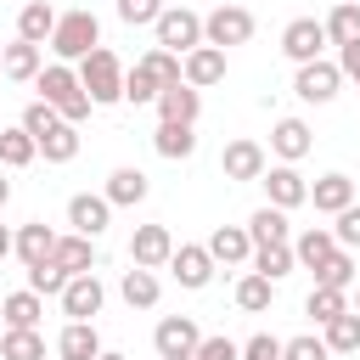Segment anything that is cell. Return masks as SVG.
<instances>
[{"label": "cell", "mask_w": 360, "mask_h": 360, "mask_svg": "<svg viewBox=\"0 0 360 360\" xmlns=\"http://www.w3.org/2000/svg\"><path fill=\"white\" fill-rule=\"evenodd\" d=\"M39 68H45V51H39L34 39H11V45L0 51V73H6V79H17V84H34V79H39Z\"/></svg>", "instance_id": "cell-16"}, {"label": "cell", "mask_w": 360, "mask_h": 360, "mask_svg": "<svg viewBox=\"0 0 360 360\" xmlns=\"http://www.w3.org/2000/svg\"><path fill=\"white\" fill-rule=\"evenodd\" d=\"M11 202V180H6V169H0V208Z\"/></svg>", "instance_id": "cell-50"}, {"label": "cell", "mask_w": 360, "mask_h": 360, "mask_svg": "<svg viewBox=\"0 0 360 360\" xmlns=\"http://www.w3.org/2000/svg\"><path fill=\"white\" fill-rule=\"evenodd\" d=\"M338 68H343V79L360 84V39H354V45H338Z\"/></svg>", "instance_id": "cell-48"}, {"label": "cell", "mask_w": 360, "mask_h": 360, "mask_svg": "<svg viewBox=\"0 0 360 360\" xmlns=\"http://www.w3.org/2000/svg\"><path fill=\"white\" fill-rule=\"evenodd\" d=\"M118 292H124V304H129V309H152L163 287H158V276H152V270L129 264V270H124V281H118Z\"/></svg>", "instance_id": "cell-34"}, {"label": "cell", "mask_w": 360, "mask_h": 360, "mask_svg": "<svg viewBox=\"0 0 360 360\" xmlns=\"http://www.w3.org/2000/svg\"><path fill=\"white\" fill-rule=\"evenodd\" d=\"M304 309L326 326L332 315H343V309H349V292H343V287H321V281H315V287H309V298H304Z\"/></svg>", "instance_id": "cell-39"}, {"label": "cell", "mask_w": 360, "mask_h": 360, "mask_svg": "<svg viewBox=\"0 0 360 360\" xmlns=\"http://www.w3.org/2000/svg\"><path fill=\"white\" fill-rule=\"evenodd\" d=\"M39 315H45V298H39L34 287H22V292H11V298L0 304V321H6V326H39Z\"/></svg>", "instance_id": "cell-36"}, {"label": "cell", "mask_w": 360, "mask_h": 360, "mask_svg": "<svg viewBox=\"0 0 360 360\" xmlns=\"http://www.w3.org/2000/svg\"><path fill=\"white\" fill-rule=\"evenodd\" d=\"M259 186H264V202H276V208H298V202H309V180L298 174V163H276V169H264Z\"/></svg>", "instance_id": "cell-12"}, {"label": "cell", "mask_w": 360, "mask_h": 360, "mask_svg": "<svg viewBox=\"0 0 360 360\" xmlns=\"http://www.w3.org/2000/svg\"><path fill=\"white\" fill-rule=\"evenodd\" d=\"M338 225H332V236H338V248H360V202H349L343 214H332Z\"/></svg>", "instance_id": "cell-45"}, {"label": "cell", "mask_w": 360, "mask_h": 360, "mask_svg": "<svg viewBox=\"0 0 360 360\" xmlns=\"http://www.w3.org/2000/svg\"><path fill=\"white\" fill-rule=\"evenodd\" d=\"M28 287H34L39 298H62V287H68V270H62L56 259H45V264H28Z\"/></svg>", "instance_id": "cell-42"}, {"label": "cell", "mask_w": 360, "mask_h": 360, "mask_svg": "<svg viewBox=\"0 0 360 360\" xmlns=\"http://www.w3.org/2000/svg\"><path fill=\"white\" fill-rule=\"evenodd\" d=\"M208 253H214V264H253V236H248V225H214Z\"/></svg>", "instance_id": "cell-18"}, {"label": "cell", "mask_w": 360, "mask_h": 360, "mask_svg": "<svg viewBox=\"0 0 360 360\" xmlns=\"http://www.w3.org/2000/svg\"><path fill=\"white\" fill-rule=\"evenodd\" d=\"M101 304H107V287H101L96 270L68 276V287H62V315L68 321H90V315H101Z\"/></svg>", "instance_id": "cell-9"}, {"label": "cell", "mask_w": 360, "mask_h": 360, "mask_svg": "<svg viewBox=\"0 0 360 360\" xmlns=\"http://www.w3.org/2000/svg\"><path fill=\"white\" fill-rule=\"evenodd\" d=\"M174 259V236H169V225H135V236H129V264H141V270H163Z\"/></svg>", "instance_id": "cell-13"}, {"label": "cell", "mask_w": 360, "mask_h": 360, "mask_svg": "<svg viewBox=\"0 0 360 360\" xmlns=\"http://www.w3.org/2000/svg\"><path fill=\"white\" fill-rule=\"evenodd\" d=\"M315 281H321V287H343V292H349V287H354V253H349V248H338V253L315 270Z\"/></svg>", "instance_id": "cell-41"}, {"label": "cell", "mask_w": 360, "mask_h": 360, "mask_svg": "<svg viewBox=\"0 0 360 360\" xmlns=\"http://www.w3.org/2000/svg\"><path fill=\"white\" fill-rule=\"evenodd\" d=\"M34 90H39V101H51L68 124H84L90 118V90L79 84V68H68V62H51V68H39V79H34Z\"/></svg>", "instance_id": "cell-1"}, {"label": "cell", "mask_w": 360, "mask_h": 360, "mask_svg": "<svg viewBox=\"0 0 360 360\" xmlns=\"http://www.w3.org/2000/svg\"><path fill=\"white\" fill-rule=\"evenodd\" d=\"M141 68H146V73H152V79H158V84H163V90H169V84H180V79H186V62H180V56H174V51H163V45H152V51H146V56H141Z\"/></svg>", "instance_id": "cell-38"}, {"label": "cell", "mask_w": 360, "mask_h": 360, "mask_svg": "<svg viewBox=\"0 0 360 360\" xmlns=\"http://www.w3.org/2000/svg\"><path fill=\"white\" fill-rule=\"evenodd\" d=\"M326 39L332 45H354L360 39V0H338L326 11Z\"/></svg>", "instance_id": "cell-37"}, {"label": "cell", "mask_w": 360, "mask_h": 360, "mask_svg": "<svg viewBox=\"0 0 360 360\" xmlns=\"http://www.w3.org/2000/svg\"><path fill=\"white\" fill-rule=\"evenodd\" d=\"M6 253H17V236H11L6 225H0V259H6Z\"/></svg>", "instance_id": "cell-49"}, {"label": "cell", "mask_w": 360, "mask_h": 360, "mask_svg": "<svg viewBox=\"0 0 360 360\" xmlns=\"http://www.w3.org/2000/svg\"><path fill=\"white\" fill-rule=\"evenodd\" d=\"M56 354H62V360H96V354H101V332H96V321H68L62 338H56Z\"/></svg>", "instance_id": "cell-25"}, {"label": "cell", "mask_w": 360, "mask_h": 360, "mask_svg": "<svg viewBox=\"0 0 360 360\" xmlns=\"http://www.w3.org/2000/svg\"><path fill=\"white\" fill-rule=\"evenodd\" d=\"M253 270H259V276H270V281L292 276V270H298V253H292V242H264V248H253Z\"/></svg>", "instance_id": "cell-33"}, {"label": "cell", "mask_w": 360, "mask_h": 360, "mask_svg": "<svg viewBox=\"0 0 360 360\" xmlns=\"http://www.w3.org/2000/svg\"><path fill=\"white\" fill-rule=\"evenodd\" d=\"M51 253H56V231H51L45 219L17 225V259H22V264H45Z\"/></svg>", "instance_id": "cell-26"}, {"label": "cell", "mask_w": 360, "mask_h": 360, "mask_svg": "<svg viewBox=\"0 0 360 360\" xmlns=\"http://www.w3.org/2000/svg\"><path fill=\"white\" fill-rule=\"evenodd\" d=\"M180 62H186V84H197V90H208V84L225 79V51H219V45H197V51H186Z\"/></svg>", "instance_id": "cell-23"}, {"label": "cell", "mask_w": 360, "mask_h": 360, "mask_svg": "<svg viewBox=\"0 0 360 360\" xmlns=\"http://www.w3.org/2000/svg\"><path fill=\"white\" fill-rule=\"evenodd\" d=\"M191 360H242V343H231V338H202V349H197Z\"/></svg>", "instance_id": "cell-47"}, {"label": "cell", "mask_w": 360, "mask_h": 360, "mask_svg": "<svg viewBox=\"0 0 360 360\" xmlns=\"http://www.w3.org/2000/svg\"><path fill=\"white\" fill-rule=\"evenodd\" d=\"M270 298H276V281H270V276L248 270V276L236 281V309H248V315H264V309H270Z\"/></svg>", "instance_id": "cell-35"}, {"label": "cell", "mask_w": 360, "mask_h": 360, "mask_svg": "<svg viewBox=\"0 0 360 360\" xmlns=\"http://www.w3.org/2000/svg\"><path fill=\"white\" fill-rule=\"evenodd\" d=\"M68 225H73L79 236H101V231L112 225L107 191H79V197H68Z\"/></svg>", "instance_id": "cell-14"}, {"label": "cell", "mask_w": 360, "mask_h": 360, "mask_svg": "<svg viewBox=\"0 0 360 360\" xmlns=\"http://www.w3.org/2000/svg\"><path fill=\"white\" fill-rule=\"evenodd\" d=\"M326 45H332V39H326V22H321V17H292V22L281 28V51H287L292 62H315Z\"/></svg>", "instance_id": "cell-10"}, {"label": "cell", "mask_w": 360, "mask_h": 360, "mask_svg": "<svg viewBox=\"0 0 360 360\" xmlns=\"http://www.w3.org/2000/svg\"><path fill=\"white\" fill-rule=\"evenodd\" d=\"M152 146H158V158H169V163H186V158L197 152V124H169V118H158V129H152Z\"/></svg>", "instance_id": "cell-20"}, {"label": "cell", "mask_w": 360, "mask_h": 360, "mask_svg": "<svg viewBox=\"0 0 360 360\" xmlns=\"http://www.w3.org/2000/svg\"><path fill=\"white\" fill-rule=\"evenodd\" d=\"M101 45V22H96V11H62L56 17V34H51V51L62 56V62H84L90 51Z\"/></svg>", "instance_id": "cell-2"}, {"label": "cell", "mask_w": 360, "mask_h": 360, "mask_svg": "<svg viewBox=\"0 0 360 360\" xmlns=\"http://www.w3.org/2000/svg\"><path fill=\"white\" fill-rule=\"evenodd\" d=\"M242 360H281V338H270V332H253V338L242 343Z\"/></svg>", "instance_id": "cell-46"}, {"label": "cell", "mask_w": 360, "mask_h": 360, "mask_svg": "<svg viewBox=\"0 0 360 360\" xmlns=\"http://www.w3.org/2000/svg\"><path fill=\"white\" fill-rule=\"evenodd\" d=\"M56 6L51 0H28L22 11H17V39H34V45H51V34H56Z\"/></svg>", "instance_id": "cell-22"}, {"label": "cell", "mask_w": 360, "mask_h": 360, "mask_svg": "<svg viewBox=\"0 0 360 360\" xmlns=\"http://www.w3.org/2000/svg\"><path fill=\"white\" fill-rule=\"evenodd\" d=\"M163 17V0H118V22H129V28H152Z\"/></svg>", "instance_id": "cell-43"}, {"label": "cell", "mask_w": 360, "mask_h": 360, "mask_svg": "<svg viewBox=\"0 0 360 360\" xmlns=\"http://www.w3.org/2000/svg\"><path fill=\"white\" fill-rule=\"evenodd\" d=\"M354 309H360V292H354Z\"/></svg>", "instance_id": "cell-52"}, {"label": "cell", "mask_w": 360, "mask_h": 360, "mask_svg": "<svg viewBox=\"0 0 360 360\" xmlns=\"http://www.w3.org/2000/svg\"><path fill=\"white\" fill-rule=\"evenodd\" d=\"M309 202H315V214H343L349 202H354V180L349 174H321L315 186H309Z\"/></svg>", "instance_id": "cell-24"}, {"label": "cell", "mask_w": 360, "mask_h": 360, "mask_svg": "<svg viewBox=\"0 0 360 360\" xmlns=\"http://www.w3.org/2000/svg\"><path fill=\"white\" fill-rule=\"evenodd\" d=\"M79 84L90 90L96 107H112V101H124V62H118L107 45H96V51L79 62Z\"/></svg>", "instance_id": "cell-3"}, {"label": "cell", "mask_w": 360, "mask_h": 360, "mask_svg": "<svg viewBox=\"0 0 360 360\" xmlns=\"http://www.w3.org/2000/svg\"><path fill=\"white\" fill-rule=\"evenodd\" d=\"M264 169H270V158H264L259 141H248V135L225 141V152H219V174H225V180H259Z\"/></svg>", "instance_id": "cell-11"}, {"label": "cell", "mask_w": 360, "mask_h": 360, "mask_svg": "<svg viewBox=\"0 0 360 360\" xmlns=\"http://www.w3.org/2000/svg\"><path fill=\"white\" fill-rule=\"evenodd\" d=\"M101 191H107V202H112V208H135V202H146L152 180H146L135 163H118V169L107 174V186H101Z\"/></svg>", "instance_id": "cell-17"}, {"label": "cell", "mask_w": 360, "mask_h": 360, "mask_svg": "<svg viewBox=\"0 0 360 360\" xmlns=\"http://www.w3.org/2000/svg\"><path fill=\"white\" fill-rule=\"evenodd\" d=\"M96 360H129V354H112V349H101V354H96Z\"/></svg>", "instance_id": "cell-51"}, {"label": "cell", "mask_w": 360, "mask_h": 360, "mask_svg": "<svg viewBox=\"0 0 360 360\" xmlns=\"http://www.w3.org/2000/svg\"><path fill=\"white\" fill-rule=\"evenodd\" d=\"M68 276H84V270H96V236H79V231H68V236H56V253H51Z\"/></svg>", "instance_id": "cell-27"}, {"label": "cell", "mask_w": 360, "mask_h": 360, "mask_svg": "<svg viewBox=\"0 0 360 360\" xmlns=\"http://www.w3.org/2000/svg\"><path fill=\"white\" fill-rule=\"evenodd\" d=\"M248 236H253V248H264V242H287V236H292L287 208H276V202L253 208V214H248Z\"/></svg>", "instance_id": "cell-28"}, {"label": "cell", "mask_w": 360, "mask_h": 360, "mask_svg": "<svg viewBox=\"0 0 360 360\" xmlns=\"http://www.w3.org/2000/svg\"><path fill=\"white\" fill-rule=\"evenodd\" d=\"M281 360H332V349H326V338H287L281 343Z\"/></svg>", "instance_id": "cell-44"}, {"label": "cell", "mask_w": 360, "mask_h": 360, "mask_svg": "<svg viewBox=\"0 0 360 360\" xmlns=\"http://www.w3.org/2000/svg\"><path fill=\"white\" fill-rule=\"evenodd\" d=\"M152 349H158V360H191L202 349V332H197L191 315H163L158 332H152Z\"/></svg>", "instance_id": "cell-7"}, {"label": "cell", "mask_w": 360, "mask_h": 360, "mask_svg": "<svg viewBox=\"0 0 360 360\" xmlns=\"http://www.w3.org/2000/svg\"><path fill=\"white\" fill-rule=\"evenodd\" d=\"M321 338H326L332 354H360V309L349 304L343 315H332V321L321 326Z\"/></svg>", "instance_id": "cell-29"}, {"label": "cell", "mask_w": 360, "mask_h": 360, "mask_svg": "<svg viewBox=\"0 0 360 360\" xmlns=\"http://www.w3.org/2000/svg\"><path fill=\"white\" fill-rule=\"evenodd\" d=\"M0 360H45L39 326H6L0 332Z\"/></svg>", "instance_id": "cell-31"}, {"label": "cell", "mask_w": 360, "mask_h": 360, "mask_svg": "<svg viewBox=\"0 0 360 360\" xmlns=\"http://www.w3.org/2000/svg\"><path fill=\"white\" fill-rule=\"evenodd\" d=\"M39 152H45V163H73L79 158V124H51L45 135H39Z\"/></svg>", "instance_id": "cell-32"}, {"label": "cell", "mask_w": 360, "mask_h": 360, "mask_svg": "<svg viewBox=\"0 0 360 360\" xmlns=\"http://www.w3.org/2000/svg\"><path fill=\"white\" fill-rule=\"evenodd\" d=\"M0 79H6V73H0Z\"/></svg>", "instance_id": "cell-53"}, {"label": "cell", "mask_w": 360, "mask_h": 360, "mask_svg": "<svg viewBox=\"0 0 360 360\" xmlns=\"http://www.w3.org/2000/svg\"><path fill=\"white\" fill-rule=\"evenodd\" d=\"M309 146H315V135H309V124H304V118H276V124H270V152H276L281 163L309 158Z\"/></svg>", "instance_id": "cell-15"}, {"label": "cell", "mask_w": 360, "mask_h": 360, "mask_svg": "<svg viewBox=\"0 0 360 360\" xmlns=\"http://www.w3.org/2000/svg\"><path fill=\"white\" fill-rule=\"evenodd\" d=\"M197 112H202V90L186 84V79L158 96V118H169V124H197Z\"/></svg>", "instance_id": "cell-19"}, {"label": "cell", "mask_w": 360, "mask_h": 360, "mask_svg": "<svg viewBox=\"0 0 360 360\" xmlns=\"http://www.w3.org/2000/svg\"><path fill=\"white\" fill-rule=\"evenodd\" d=\"M338 90H343V68H338V62H326V56L298 62V73H292V96H298V101L326 107V101H338Z\"/></svg>", "instance_id": "cell-5"}, {"label": "cell", "mask_w": 360, "mask_h": 360, "mask_svg": "<svg viewBox=\"0 0 360 360\" xmlns=\"http://www.w3.org/2000/svg\"><path fill=\"white\" fill-rule=\"evenodd\" d=\"M163 96V84L135 62V68H124V101H135V107H146V101H158Z\"/></svg>", "instance_id": "cell-40"}, {"label": "cell", "mask_w": 360, "mask_h": 360, "mask_svg": "<svg viewBox=\"0 0 360 360\" xmlns=\"http://www.w3.org/2000/svg\"><path fill=\"white\" fill-rule=\"evenodd\" d=\"M253 11L248 6H214L208 17H202V39L208 45H219V51H231V45H248L253 39Z\"/></svg>", "instance_id": "cell-6"}, {"label": "cell", "mask_w": 360, "mask_h": 360, "mask_svg": "<svg viewBox=\"0 0 360 360\" xmlns=\"http://www.w3.org/2000/svg\"><path fill=\"white\" fill-rule=\"evenodd\" d=\"M292 253H298V270H321V264L338 253L332 225H309V231H298V236H292Z\"/></svg>", "instance_id": "cell-21"}, {"label": "cell", "mask_w": 360, "mask_h": 360, "mask_svg": "<svg viewBox=\"0 0 360 360\" xmlns=\"http://www.w3.org/2000/svg\"><path fill=\"white\" fill-rule=\"evenodd\" d=\"M152 39H158L163 51H174V56L208 45V39H202V17H197L191 6H163V17L152 22Z\"/></svg>", "instance_id": "cell-4"}, {"label": "cell", "mask_w": 360, "mask_h": 360, "mask_svg": "<svg viewBox=\"0 0 360 360\" xmlns=\"http://www.w3.org/2000/svg\"><path fill=\"white\" fill-rule=\"evenodd\" d=\"M169 270H174V281L186 287V292H202L208 281H214V253H208V242H180L174 248V259H169Z\"/></svg>", "instance_id": "cell-8"}, {"label": "cell", "mask_w": 360, "mask_h": 360, "mask_svg": "<svg viewBox=\"0 0 360 360\" xmlns=\"http://www.w3.org/2000/svg\"><path fill=\"white\" fill-rule=\"evenodd\" d=\"M39 158V141L22 129V124H11V129H0V169H28Z\"/></svg>", "instance_id": "cell-30"}]
</instances>
